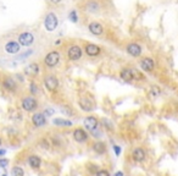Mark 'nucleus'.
<instances>
[{
	"label": "nucleus",
	"mask_w": 178,
	"mask_h": 176,
	"mask_svg": "<svg viewBox=\"0 0 178 176\" xmlns=\"http://www.w3.org/2000/svg\"><path fill=\"white\" fill-rule=\"evenodd\" d=\"M82 55H83V49L77 44H73L67 49V58L70 61H78L82 58Z\"/></svg>",
	"instance_id": "2"
},
{
	"label": "nucleus",
	"mask_w": 178,
	"mask_h": 176,
	"mask_svg": "<svg viewBox=\"0 0 178 176\" xmlns=\"http://www.w3.org/2000/svg\"><path fill=\"white\" fill-rule=\"evenodd\" d=\"M51 114H54V110H45L44 115H51Z\"/></svg>",
	"instance_id": "35"
},
{
	"label": "nucleus",
	"mask_w": 178,
	"mask_h": 176,
	"mask_svg": "<svg viewBox=\"0 0 178 176\" xmlns=\"http://www.w3.org/2000/svg\"><path fill=\"white\" fill-rule=\"evenodd\" d=\"M61 113H62L64 115H66V116H72V114H73L72 109H71L70 107H66V105L61 108Z\"/></svg>",
	"instance_id": "26"
},
{
	"label": "nucleus",
	"mask_w": 178,
	"mask_h": 176,
	"mask_svg": "<svg viewBox=\"0 0 178 176\" xmlns=\"http://www.w3.org/2000/svg\"><path fill=\"white\" fill-rule=\"evenodd\" d=\"M84 52L87 53L88 56L90 58H95V56H99L101 53V48L99 45L94 43H88L86 47H84Z\"/></svg>",
	"instance_id": "9"
},
{
	"label": "nucleus",
	"mask_w": 178,
	"mask_h": 176,
	"mask_svg": "<svg viewBox=\"0 0 178 176\" xmlns=\"http://www.w3.org/2000/svg\"><path fill=\"white\" fill-rule=\"evenodd\" d=\"M60 59H61L60 53L57 50H51V52H49L48 54L45 55L44 64L48 67H54V66H56L60 63Z\"/></svg>",
	"instance_id": "3"
},
{
	"label": "nucleus",
	"mask_w": 178,
	"mask_h": 176,
	"mask_svg": "<svg viewBox=\"0 0 178 176\" xmlns=\"http://www.w3.org/2000/svg\"><path fill=\"white\" fill-rule=\"evenodd\" d=\"M20 50H21V45L18 42L11 41V42L5 44V52L9 53V54H17Z\"/></svg>",
	"instance_id": "16"
},
{
	"label": "nucleus",
	"mask_w": 178,
	"mask_h": 176,
	"mask_svg": "<svg viewBox=\"0 0 178 176\" xmlns=\"http://www.w3.org/2000/svg\"><path fill=\"white\" fill-rule=\"evenodd\" d=\"M133 69V67H132ZM133 76H134V80H137V81H140V80H144V76L140 74V71H138L137 69H133Z\"/></svg>",
	"instance_id": "27"
},
{
	"label": "nucleus",
	"mask_w": 178,
	"mask_h": 176,
	"mask_svg": "<svg viewBox=\"0 0 178 176\" xmlns=\"http://www.w3.org/2000/svg\"><path fill=\"white\" fill-rule=\"evenodd\" d=\"M3 87L5 88L6 91L13 92V91H16V82L13 81V78H11V77H6L3 81Z\"/></svg>",
	"instance_id": "20"
},
{
	"label": "nucleus",
	"mask_w": 178,
	"mask_h": 176,
	"mask_svg": "<svg viewBox=\"0 0 178 176\" xmlns=\"http://www.w3.org/2000/svg\"><path fill=\"white\" fill-rule=\"evenodd\" d=\"M34 42V36L31 32H23L18 36V43L23 47H29Z\"/></svg>",
	"instance_id": "8"
},
{
	"label": "nucleus",
	"mask_w": 178,
	"mask_h": 176,
	"mask_svg": "<svg viewBox=\"0 0 178 176\" xmlns=\"http://www.w3.org/2000/svg\"><path fill=\"white\" fill-rule=\"evenodd\" d=\"M113 149H115V153H116V155H118V154L121 153V148H120L118 146H113Z\"/></svg>",
	"instance_id": "34"
},
{
	"label": "nucleus",
	"mask_w": 178,
	"mask_h": 176,
	"mask_svg": "<svg viewBox=\"0 0 178 176\" xmlns=\"http://www.w3.org/2000/svg\"><path fill=\"white\" fill-rule=\"evenodd\" d=\"M53 124H54V125H56V126H66V127L72 126V121L65 120V119H62V118L54 119V120H53Z\"/></svg>",
	"instance_id": "23"
},
{
	"label": "nucleus",
	"mask_w": 178,
	"mask_h": 176,
	"mask_svg": "<svg viewBox=\"0 0 178 176\" xmlns=\"http://www.w3.org/2000/svg\"><path fill=\"white\" fill-rule=\"evenodd\" d=\"M33 53V50H28V52H26V53H23V54H21L17 59H24V58H27V56H29V55Z\"/></svg>",
	"instance_id": "31"
},
{
	"label": "nucleus",
	"mask_w": 178,
	"mask_h": 176,
	"mask_svg": "<svg viewBox=\"0 0 178 176\" xmlns=\"http://www.w3.org/2000/svg\"><path fill=\"white\" fill-rule=\"evenodd\" d=\"M0 144H1V140H0Z\"/></svg>",
	"instance_id": "39"
},
{
	"label": "nucleus",
	"mask_w": 178,
	"mask_h": 176,
	"mask_svg": "<svg viewBox=\"0 0 178 176\" xmlns=\"http://www.w3.org/2000/svg\"><path fill=\"white\" fill-rule=\"evenodd\" d=\"M68 20L71 22H73V23H77L78 22V14L76 10H72L70 11V14H68Z\"/></svg>",
	"instance_id": "24"
},
{
	"label": "nucleus",
	"mask_w": 178,
	"mask_h": 176,
	"mask_svg": "<svg viewBox=\"0 0 178 176\" xmlns=\"http://www.w3.org/2000/svg\"><path fill=\"white\" fill-rule=\"evenodd\" d=\"M8 165H9V160H8V159H0V166L6 168Z\"/></svg>",
	"instance_id": "32"
},
{
	"label": "nucleus",
	"mask_w": 178,
	"mask_h": 176,
	"mask_svg": "<svg viewBox=\"0 0 178 176\" xmlns=\"http://www.w3.org/2000/svg\"><path fill=\"white\" fill-rule=\"evenodd\" d=\"M120 77L122 78L123 81H126V82H131V81H133L134 80V76H133V69L131 67H123L122 70H121V72H120Z\"/></svg>",
	"instance_id": "18"
},
{
	"label": "nucleus",
	"mask_w": 178,
	"mask_h": 176,
	"mask_svg": "<svg viewBox=\"0 0 178 176\" xmlns=\"http://www.w3.org/2000/svg\"><path fill=\"white\" fill-rule=\"evenodd\" d=\"M139 64H140V69H142L143 71H145V72H151V71H154V69H155V61H154V59H153V58H149V56L143 58Z\"/></svg>",
	"instance_id": "6"
},
{
	"label": "nucleus",
	"mask_w": 178,
	"mask_h": 176,
	"mask_svg": "<svg viewBox=\"0 0 178 176\" xmlns=\"http://www.w3.org/2000/svg\"><path fill=\"white\" fill-rule=\"evenodd\" d=\"M28 163H29V165H31L33 169H38V168L40 166L42 160H40V158H39L38 155H31V157L28 158Z\"/></svg>",
	"instance_id": "22"
},
{
	"label": "nucleus",
	"mask_w": 178,
	"mask_h": 176,
	"mask_svg": "<svg viewBox=\"0 0 178 176\" xmlns=\"http://www.w3.org/2000/svg\"><path fill=\"white\" fill-rule=\"evenodd\" d=\"M59 26V19L55 12H48L44 19V27L48 32L55 31Z\"/></svg>",
	"instance_id": "1"
},
{
	"label": "nucleus",
	"mask_w": 178,
	"mask_h": 176,
	"mask_svg": "<svg viewBox=\"0 0 178 176\" xmlns=\"http://www.w3.org/2000/svg\"><path fill=\"white\" fill-rule=\"evenodd\" d=\"M78 105H79V108L83 110V111H92V110L94 109L93 108L94 107L93 102L89 98H87V97H83V98L79 99L78 100Z\"/></svg>",
	"instance_id": "14"
},
{
	"label": "nucleus",
	"mask_w": 178,
	"mask_h": 176,
	"mask_svg": "<svg viewBox=\"0 0 178 176\" xmlns=\"http://www.w3.org/2000/svg\"><path fill=\"white\" fill-rule=\"evenodd\" d=\"M160 93H161V91H160V88H159V87H153V88H151V92H150V94H151V96H153L154 98H156V97H157V96H159Z\"/></svg>",
	"instance_id": "28"
},
{
	"label": "nucleus",
	"mask_w": 178,
	"mask_h": 176,
	"mask_svg": "<svg viewBox=\"0 0 178 176\" xmlns=\"http://www.w3.org/2000/svg\"><path fill=\"white\" fill-rule=\"evenodd\" d=\"M24 74L28 76H37L39 74V65L37 63H32V64L27 65L24 69Z\"/></svg>",
	"instance_id": "19"
},
{
	"label": "nucleus",
	"mask_w": 178,
	"mask_h": 176,
	"mask_svg": "<svg viewBox=\"0 0 178 176\" xmlns=\"http://www.w3.org/2000/svg\"><path fill=\"white\" fill-rule=\"evenodd\" d=\"M22 108L26 111H34V110L38 108V102L37 99L34 98L33 96H28V97H24L22 99Z\"/></svg>",
	"instance_id": "4"
},
{
	"label": "nucleus",
	"mask_w": 178,
	"mask_h": 176,
	"mask_svg": "<svg viewBox=\"0 0 178 176\" xmlns=\"http://www.w3.org/2000/svg\"><path fill=\"white\" fill-rule=\"evenodd\" d=\"M88 133L86 132V130L83 129H76L73 131V140L78 143H84L88 140Z\"/></svg>",
	"instance_id": "11"
},
{
	"label": "nucleus",
	"mask_w": 178,
	"mask_h": 176,
	"mask_svg": "<svg viewBox=\"0 0 178 176\" xmlns=\"http://www.w3.org/2000/svg\"><path fill=\"white\" fill-rule=\"evenodd\" d=\"M32 122L35 127H42L44 126L46 122V116L44 115V113H35L32 116Z\"/></svg>",
	"instance_id": "13"
},
{
	"label": "nucleus",
	"mask_w": 178,
	"mask_h": 176,
	"mask_svg": "<svg viewBox=\"0 0 178 176\" xmlns=\"http://www.w3.org/2000/svg\"><path fill=\"white\" fill-rule=\"evenodd\" d=\"M29 91H31V93H32V94H37V93H38V87H37V85H35V83H34V82H32V83H31V86H29Z\"/></svg>",
	"instance_id": "29"
},
{
	"label": "nucleus",
	"mask_w": 178,
	"mask_h": 176,
	"mask_svg": "<svg viewBox=\"0 0 178 176\" xmlns=\"http://www.w3.org/2000/svg\"><path fill=\"white\" fill-rule=\"evenodd\" d=\"M62 0H50V3H53V4H60Z\"/></svg>",
	"instance_id": "36"
},
{
	"label": "nucleus",
	"mask_w": 178,
	"mask_h": 176,
	"mask_svg": "<svg viewBox=\"0 0 178 176\" xmlns=\"http://www.w3.org/2000/svg\"><path fill=\"white\" fill-rule=\"evenodd\" d=\"M95 176H110L109 174V171H106V170H98L97 173H95Z\"/></svg>",
	"instance_id": "30"
},
{
	"label": "nucleus",
	"mask_w": 178,
	"mask_h": 176,
	"mask_svg": "<svg viewBox=\"0 0 178 176\" xmlns=\"http://www.w3.org/2000/svg\"><path fill=\"white\" fill-rule=\"evenodd\" d=\"M132 158H133L134 162H137V163H142V162H144L145 158H146V152H145L143 148H135L133 151V153H132Z\"/></svg>",
	"instance_id": "15"
},
{
	"label": "nucleus",
	"mask_w": 178,
	"mask_h": 176,
	"mask_svg": "<svg viewBox=\"0 0 178 176\" xmlns=\"http://www.w3.org/2000/svg\"><path fill=\"white\" fill-rule=\"evenodd\" d=\"M12 176H24L22 168H20V166L13 168V169H12Z\"/></svg>",
	"instance_id": "25"
},
{
	"label": "nucleus",
	"mask_w": 178,
	"mask_h": 176,
	"mask_svg": "<svg viewBox=\"0 0 178 176\" xmlns=\"http://www.w3.org/2000/svg\"><path fill=\"white\" fill-rule=\"evenodd\" d=\"M44 86L48 91L55 92L56 89H57V87H59V80H57V77L54 76V75H48V76H45Z\"/></svg>",
	"instance_id": "5"
},
{
	"label": "nucleus",
	"mask_w": 178,
	"mask_h": 176,
	"mask_svg": "<svg viewBox=\"0 0 178 176\" xmlns=\"http://www.w3.org/2000/svg\"><path fill=\"white\" fill-rule=\"evenodd\" d=\"M83 125H84V127L88 130V131H97V129H98V126H99V120L95 118V116H87L84 121H83Z\"/></svg>",
	"instance_id": "7"
},
{
	"label": "nucleus",
	"mask_w": 178,
	"mask_h": 176,
	"mask_svg": "<svg viewBox=\"0 0 178 176\" xmlns=\"http://www.w3.org/2000/svg\"><path fill=\"white\" fill-rule=\"evenodd\" d=\"M126 52H127L128 54L131 55V56L138 58V56H140V55H142V52H143V49H142V47H140L139 44L129 43L128 45H127V47H126Z\"/></svg>",
	"instance_id": "10"
},
{
	"label": "nucleus",
	"mask_w": 178,
	"mask_h": 176,
	"mask_svg": "<svg viewBox=\"0 0 178 176\" xmlns=\"http://www.w3.org/2000/svg\"><path fill=\"white\" fill-rule=\"evenodd\" d=\"M88 30H89V32L92 33V34H94V36H101V34L104 33V27H102V25L95 21L89 23Z\"/></svg>",
	"instance_id": "12"
},
{
	"label": "nucleus",
	"mask_w": 178,
	"mask_h": 176,
	"mask_svg": "<svg viewBox=\"0 0 178 176\" xmlns=\"http://www.w3.org/2000/svg\"><path fill=\"white\" fill-rule=\"evenodd\" d=\"M93 151L97 154H104L106 152V144L101 141H98L93 144Z\"/></svg>",
	"instance_id": "21"
},
{
	"label": "nucleus",
	"mask_w": 178,
	"mask_h": 176,
	"mask_svg": "<svg viewBox=\"0 0 178 176\" xmlns=\"http://www.w3.org/2000/svg\"><path fill=\"white\" fill-rule=\"evenodd\" d=\"M101 9L100 3L98 0H89L88 3L86 4V11H88L90 14H95L99 12Z\"/></svg>",
	"instance_id": "17"
},
{
	"label": "nucleus",
	"mask_w": 178,
	"mask_h": 176,
	"mask_svg": "<svg viewBox=\"0 0 178 176\" xmlns=\"http://www.w3.org/2000/svg\"><path fill=\"white\" fill-rule=\"evenodd\" d=\"M0 176H8L6 169H5L4 166H0Z\"/></svg>",
	"instance_id": "33"
},
{
	"label": "nucleus",
	"mask_w": 178,
	"mask_h": 176,
	"mask_svg": "<svg viewBox=\"0 0 178 176\" xmlns=\"http://www.w3.org/2000/svg\"><path fill=\"white\" fill-rule=\"evenodd\" d=\"M5 153H6V151H5V149H0V157L5 155Z\"/></svg>",
	"instance_id": "37"
},
{
	"label": "nucleus",
	"mask_w": 178,
	"mask_h": 176,
	"mask_svg": "<svg viewBox=\"0 0 178 176\" xmlns=\"http://www.w3.org/2000/svg\"><path fill=\"white\" fill-rule=\"evenodd\" d=\"M113 176H123V173L122 171H117V173H116Z\"/></svg>",
	"instance_id": "38"
}]
</instances>
